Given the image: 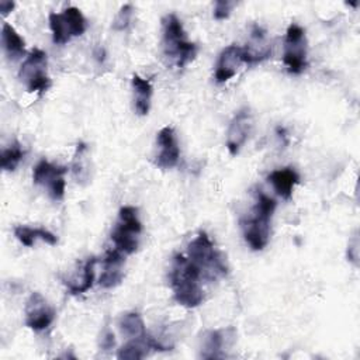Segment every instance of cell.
Masks as SVG:
<instances>
[{
    "label": "cell",
    "instance_id": "25",
    "mask_svg": "<svg viewBox=\"0 0 360 360\" xmlns=\"http://www.w3.org/2000/svg\"><path fill=\"white\" fill-rule=\"evenodd\" d=\"M132 14H134V7L132 4H124L118 14L115 15L114 21H112V28L115 31H124L128 28L129 22H131V18H132Z\"/></svg>",
    "mask_w": 360,
    "mask_h": 360
},
{
    "label": "cell",
    "instance_id": "10",
    "mask_svg": "<svg viewBox=\"0 0 360 360\" xmlns=\"http://www.w3.org/2000/svg\"><path fill=\"white\" fill-rule=\"evenodd\" d=\"M253 128V115L248 107L240 108L229 122L226 132V148L231 155L239 153Z\"/></svg>",
    "mask_w": 360,
    "mask_h": 360
},
{
    "label": "cell",
    "instance_id": "18",
    "mask_svg": "<svg viewBox=\"0 0 360 360\" xmlns=\"http://www.w3.org/2000/svg\"><path fill=\"white\" fill-rule=\"evenodd\" d=\"M14 236L27 248H31L37 239L44 240L48 245H56L58 238L45 228H31L27 225H17L14 228Z\"/></svg>",
    "mask_w": 360,
    "mask_h": 360
},
{
    "label": "cell",
    "instance_id": "11",
    "mask_svg": "<svg viewBox=\"0 0 360 360\" xmlns=\"http://www.w3.org/2000/svg\"><path fill=\"white\" fill-rule=\"evenodd\" d=\"M236 339V332L232 326L225 329L208 330L201 342V357L217 359L225 356V349H229Z\"/></svg>",
    "mask_w": 360,
    "mask_h": 360
},
{
    "label": "cell",
    "instance_id": "13",
    "mask_svg": "<svg viewBox=\"0 0 360 360\" xmlns=\"http://www.w3.org/2000/svg\"><path fill=\"white\" fill-rule=\"evenodd\" d=\"M159 145V153L156 155L155 165L160 169L174 167L180 158V149L177 145L176 134L172 127H163L156 136Z\"/></svg>",
    "mask_w": 360,
    "mask_h": 360
},
{
    "label": "cell",
    "instance_id": "1",
    "mask_svg": "<svg viewBox=\"0 0 360 360\" xmlns=\"http://www.w3.org/2000/svg\"><path fill=\"white\" fill-rule=\"evenodd\" d=\"M200 270L183 255H176L170 271V283L177 304L194 308L204 300Z\"/></svg>",
    "mask_w": 360,
    "mask_h": 360
},
{
    "label": "cell",
    "instance_id": "8",
    "mask_svg": "<svg viewBox=\"0 0 360 360\" xmlns=\"http://www.w3.org/2000/svg\"><path fill=\"white\" fill-rule=\"evenodd\" d=\"M66 173H68L66 166H58L42 159L35 165L32 170V180L35 184L44 186L48 190V194L52 200L59 201L65 195Z\"/></svg>",
    "mask_w": 360,
    "mask_h": 360
},
{
    "label": "cell",
    "instance_id": "26",
    "mask_svg": "<svg viewBox=\"0 0 360 360\" xmlns=\"http://www.w3.org/2000/svg\"><path fill=\"white\" fill-rule=\"evenodd\" d=\"M236 6L235 1H228V0H219L215 3L214 7V18L217 20H225L231 15L232 8Z\"/></svg>",
    "mask_w": 360,
    "mask_h": 360
},
{
    "label": "cell",
    "instance_id": "23",
    "mask_svg": "<svg viewBox=\"0 0 360 360\" xmlns=\"http://www.w3.org/2000/svg\"><path fill=\"white\" fill-rule=\"evenodd\" d=\"M22 158H24V150H22L20 142L13 141V143L8 148L3 149V152H1V158H0L1 169L6 172L15 170V167L20 165Z\"/></svg>",
    "mask_w": 360,
    "mask_h": 360
},
{
    "label": "cell",
    "instance_id": "16",
    "mask_svg": "<svg viewBox=\"0 0 360 360\" xmlns=\"http://www.w3.org/2000/svg\"><path fill=\"white\" fill-rule=\"evenodd\" d=\"M267 180L271 183L274 191L284 200H290L294 187L300 183V176L292 167H283L273 170Z\"/></svg>",
    "mask_w": 360,
    "mask_h": 360
},
{
    "label": "cell",
    "instance_id": "12",
    "mask_svg": "<svg viewBox=\"0 0 360 360\" xmlns=\"http://www.w3.org/2000/svg\"><path fill=\"white\" fill-rule=\"evenodd\" d=\"M271 56V44L267 39L266 31L259 27L253 25L250 32V39L242 48V62L248 65L260 63Z\"/></svg>",
    "mask_w": 360,
    "mask_h": 360
},
{
    "label": "cell",
    "instance_id": "28",
    "mask_svg": "<svg viewBox=\"0 0 360 360\" xmlns=\"http://www.w3.org/2000/svg\"><path fill=\"white\" fill-rule=\"evenodd\" d=\"M14 1H8V0H1L0 1V11L1 15H7L13 8H14Z\"/></svg>",
    "mask_w": 360,
    "mask_h": 360
},
{
    "label": "cell",
    "instance_id": "22",
    "mask_svg": "<svg viewBox=\"0 0 360 360\" xmlns=\"http://www.w3.org/2000/svg\"><path fill=\"white\" fill-rule=\"evenodd\" d=\"M49 27L52 31V41L56 45H63L70 41L72 31L63 17L62 13H51L49 14Z\"/></svg>",
    "mask_w": 360,
    "mask_h": 360
},
{
    "label": "cell",
    "instance_id": "2",
    "mask_svg": "<svg viewBox=\"0 0 360 360\" xmlns=\"http://www.w3.org/2000/svg\"><path fill=\"white\" fill-rule=\"evenodd\" d=\"M276 204L274 198L259 191L252 215L242 221L243 238L252 250H263L269 243L270 222Z\"/></svg>",
    "mask_w": 360,
    "mask_h": 360
},
{
    "label": "cell",
    "instance_id": "17",
    "mask_svg": "<svg viewBox=\"0 0 360 360\" xmlns=\"http://www.w3.org/2000/svg\"><path fill=\"white\" fill-rule=\"evenodd\" d=\"M131 86L134 90L135 111L138 115H146L150 108V98L153 94V87L148 79L134 75L131 79Z\"/></svg>",
    "mask_w": 360,
    "mask_h": 360
},
{
    "label": "cell",
    "instance_id": "15",
    "mask_svg": "<svg viewBox=\"0 0 360 360\" xmlns=\"http://www.w3.org/2000/svg\"><path fill=\"white\" fill-rule=\"evenodd\" d=\"M242 62V48L236 44H231L222 49L215 66L217 83H225L232 79Z\"/></svg>",
    "mask_w": 360,
    "mask_h": 360
},
{
    "label": "cell",
    "instance_id": "9",
    "mask_svg": "<svg viewBox=\"0 0 360 360\" xmlns=\"http://www.w3.org/2000/svg\"><path fill=\"white\" fill-rule=\"evenodd\" d=\"M55 319V311L41 292H32L25 302V325L35 330L46 329Z\"/></svg>",
    "mask_w": 360,
    "mask_h": 360
},
{
    "label": "cell",
    "instance_id": "21",
    "mask_svg": "<svg viewBox=\"0 0 360 360\" xmlns=\"http://www.w3.org/2000/svg\"><path fill=\"white\" fill-rule=\"evenodd\" d=\"M118 326H120L121 333L128 339L139 338V336L146 333L143 319L138 312H125L120 318Z\"/></svg>",
    "mask_w": 360,
    "mask_h": 360
},
{
    "label": "cell",
    "instance_id": "4",
    "mask_svg": "<svg viewBox=\"0 0 360 360\" xmlns=\"http://www.w3.org/2000/svg\"><path fill=\"white\" fill-rule=\"evenodd\" d=\"M163 55L173 60L179 68H184L197 55V46L187 39L181 21L176 14H167L162 20Z\"/></svg>",
    "mask_w": 360,
    "mask_h": 360
},
{
    "label": "cell",
    "instance_id": "3",
    "mask_svg": "<svg viewBox=\"0 0 360 360\" xmlns=\"http://www.w3.org/2000/svg\"><path fill=\"white\" fill-rule=\"evenodd\" d=\"M187 257L200 270L204 280L214 281L228 273L222 253L215 248L205 232H200L188 243Z\"/></svg>",
    "mask_w": 360,
    "mask_h": 360
},
{
    "label": "cell",
    "instance_id": "5",
    "mask_svg": "<svg viewBox=\"0 0 360 360\" xmlns=\"http://www.w3.org/2000/svg\"><path fill=\"white\" fill-rule=\"evenodd\" d=\"M141 232L142 224L138 218V210L132 205L121 207L118 221L111 232V240L115 249L124 255H132L138 249Z\"/></svg>",
    "mask_w": 360,
    "mask_h": 360
},
{
    "label": "cell",
    "instance_id": "7",
    "mask_svg": "<svg viewBox=\"0 0 360 360\" xmlns=\"http://www.w3.org/2000/svg\"><path fill=\"white\" fill-rule=\"evenodd\" d=\"M283 62L292 75H300L307 69V37L301 25L292 22L288 25L284 39Z\"/></svg>",
    "mask_w": 360,
    "mask_h": 360
},
{
    "label": "cell",
    "instance_id": "29",
    "mask_svg": "<svg viewBox=\"0 0 360 360\" xmlns=\"http://www.w3.org/2000/svg\"><path fill=\"white\" fill-rule=\"evenodd\" d=\"M104 55H105V53H104V49L98 46V48L96 49V58H97L100 62H103V60H104Z\"/></svg>",
    "mask_w": 360,
    "mask_h": 360
},
{
    "label": "cell",
    "instance_id": "6",
    "mask_svg": "<svg viewBox=\"0 0 360 360\" xmlns=\"http://www.w3.org/2000/svg\"><path fill=\"white\" fill-rule=\"evenodd\" d=\"M46 66H48V59L46 53L39 49L34 48L22 62L18 77L24 83L28 91H39L44 93L51 87V79L46 73Z\"/></svg>",
    "mask_w": 360,
    "mask_h": 360
},
{
    "label": "cell",
    "instance_id": "24",
    "mask_svg": "<svg viewBox=\"0 0 360 360\" xmlns=\"http://www.w3.org/2000/svg\"><path fill=\"white\" fill-rule=\"evenodd\" d=\"M73 37H79L86 31V18L77 7H68L62 11Z\"/></svg>",
    "mask_w": 360,
    "mask_h": 360
},
{
    "label": "cell",
    "instance_id": "20",
    "mask_svg": "<svg viewBox=\"0 0 360 360\" xmlns=\"http://www.w3.org/2000/svg\"><path fill=\"white\" fill-rule=\"evenodd\" d=\"M97 263L96 257H89L82 269V274L80 278H75V280H69L66 281L68 290L70 294L76 295V294H83L86 291H89L93 287L94 283V266Z\"/></svg>",
    "mask_w": 360,
    "mask_h": 360
},
{
    "label": "cell",
    "instance_id": "27",
    "mask_svg": "<svg viewBox=\"0 0 360 360\" xmlns=\"http://www.w3.org/2000/svg\"><path fill=\"white\" fill-rule=\"evenodd\" d=\"M115 346V339H114V333L110 328H105L103 332H101V336H100V347L104 349V350H110Z\"/></svg>",
    "mask_w": 360,
    "mask_h": 360
},
{
    "label": "cell",
    "instance_id": "14",
    "mask_svg": "<svg viewBox=\"0 0 360 360\" xmlns=\"http://www.w3.org/2000/svg\"><path fill=\"white\" fill-rule=\"evenodd\" d=\"M124 253L118 249H110L103 260V273L98 278V284L103 288H112L118 285L124 278Z\"/></svg>",
    "mask_w": 360,
    "mask_h": 360
},
{
    "label": "cell",
    "instance_id": "19",
    "mask_svg": "<svg viewBox=\"0 0 360 360\" xmlns=\"http://www.w3.org/2000/svg\"><path fill=\"white\" fill-rule=\"evenodd\" d=\"M1 44L10 59H18L25 53V42L8 22L3 24L1 28Z\"/></svg>",
    "mask_w": 360,
    "mask_h": 360
}]
</instances>
